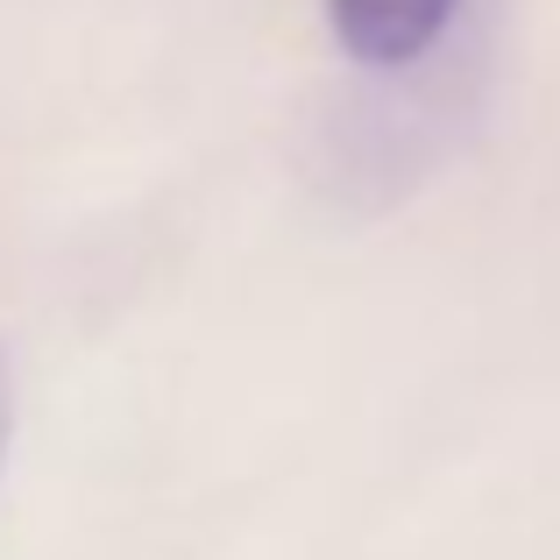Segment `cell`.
Listing matches in <instances>:
<instances>
[{
    "instance_id": "obj_2",
    "label": "cell",
    "mask_w": 560,
    "mask_h": 560,
    "mask_svg": "<svg viewBox=\"0 0 560 560\" xmlns=\"http://www.w3.org/2000/svg\"><path fill=\"white\" fill-rule=\"evenodd\" d=\"M8 433H14V376H8V348H0V462H8Z\"/></svg>"
},
{
    "instance_id": "obj_1",
    "label": "cell",
    "mask_w": 560,
    "mask_h": 560,
    "mask_svg": "<svg viewBox=\"0 0 560 560\" xmlns=\"http://www.w3.org/2000/svg\"><path fill=\"white\" fill-rule=\"evenodd\" d=\"M341 57L362 71H411L454 28L462 0H319Z\"/></svg>"
}]
</instances>
